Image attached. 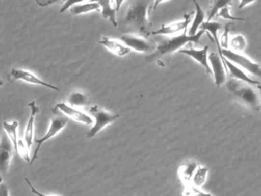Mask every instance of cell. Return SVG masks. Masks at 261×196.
Returning <instances> with one entry per match:
<instances>
[{
    "mask_svg": "<svg viewBox=\"0 0 261 196\" xmlns=\"http://www.w3.org/2000/svg\"><path fill=\"white\" fill-rule=\"evenodd\" d=\"M100 44L105 46L108 51L118 57H124L131 52L130 49L125 45L122 41L113 38L103 37L99 41Z\"/></svg>",
    "mask_w": 261,
    "mask_h": 196,
    "instance_id": "cell-15",
    "label": "cell"
},
{
    "mask_svg": "<svg viewBox=\"0 0 261 196\" xmlns=\"http://www.w3.org/2000/svg\"><path fill=\"white\" fill-rule=\"evenodd\" d=\"M208 168L207 166H203L199 165L198 168L195 170L194 173L193 177L192 179L191 185L197 187V188H201L207 180V173H208Z\"/></svg>",
    "mask_w": 261,
    "mask_h": 196,
    "instance_id": "cell-23",
    "label": "cell"
},
{
    "mask_svg": "<svg viewBox=\"0 0 261 196\" xmlns=\"http://www.w3.org/2000/svg\"><path fill=\"white\" fill-rule=\"evenodd\" d=\"M18 127H19V122L18 121H13V122H9L7 121L4 122V129L6 133L9 136V139L11 142L15 151L17 149L18 140Z\"/></svg>",
    "mask_w": 261,
    "mask_h": 196,
    "instance_id": "cell-22",
    "label": "cell"
},
{
    "mask_svg": "<svg viewBox=\"0 0 261 196\" xmlns=\"http://www.w3.org/2000/svg\"><path fill=\"white\" fill-rule=\"evenodd\" d=\"M230 22L227 23L224 26V32L221 34V36L219 37V44L220 47L221 49H228L229 48V33L230 30Z\"/></svg>",
    "mask_w": 261,
    "mask_h": 196,
    "instance_id": "cell-27",
    "label": "cell"
},
{
    "mask_svg": "<svg viewBox=\"0 0 261 196\" xmlns=\"http://www.w3.org/2000/svg\"><path fill=\"white\" fill-rule=\"evenodd\" d=\"M25 182H27V183L28 184L29 186H30V189H31L32 193L33 194H36V195L37 196H55V195H48V194H43V193L40 192V191H38L37 189H36V188H35L34 186H33V185H32L31 182H30V181L29 180L28 178L25 177Z\"/></svg>",
    "mask_w": 261,
    "mask_h": 196,
    "instance_id": "cell-31",
    "label": "cell"
},
{
    "mask_svg": "<svg viewBox=\"0 0 261 196\" xmlns=\"http://www.w3.org/2000/svg\"><path fill=\"white\" fill-rule=\"evenodd\" d=\"M12 145L10 139L6 136L0 142V173H7L13 158Z\"/></svg>",
    "mask_w": 261,
    "mask_h": 196,
    "instance_id": "cell-14",
    "label": "cell"
},
{
    "mask_svg": "<svg viewBox=\"0 0 261 196\" xmlns=\"http://www.w3.org/2000/svg\"><path fill=\"white\" fill-rule=\"evenodd\" d=\"M3 84H4V81L0 78V86H3Z\"/></svg>",
    "mask_w": 261,
    "mask_h": 196,
    "instance_id": "cell-38",
    "label": "cell"
},
{
    "mask_svg": "<svg viewBox=\"0 0 261 196\" xmlns=\"http://www.w3.org/2000/svg\"><path fill=\"white\" fill-rule=\"evenodd\" d=\"M93 11H100V6L95 2H88L86 3L74 5L70 8V12L74 15L88 13Z\"/></svg>",
    "mask_w": 261,
    "mask_h": 196,
    "instance_id": "cell-21",
    "label": "cell"
},
{
    "mask_svg": "<svg viewBox=\"0 0 261 196\" xmlns=\"http://www.w3.org/2000/svg\"><path fill=\"white\" fill-rule=\"evenodd\" d=\"M114 1V7H115L116 11L118 12L121 8L122 5L124 3L125 0H113Z\"/></svg>",
    "mask_w": 261,
    "mask_h": 196,
    "instance_id": "cell-34",
    "label": "cell"
},
{
    "mask_svg": "<svg viewBox=\"0 0 261 196\" xmlns=\"http://www.w3.org/2000/svg\"><path fill=\"white\" fill-rule=\"evenodd\" d=\"M193 12L189 14H185L184 19L182 21H175L169 24H164L157 30L152 31L151 35H172L176 34L182 33L184 31L187 30L192 22V15Z\"/></svg>",
    "mask_w": 261,
    "mask_h": 196,
    "instance_id": "cell-9",
    "label": "cell"
},
{
    "mask_svg": "<svg viewBox=\"0 0 261 196\" xmlns=\"http://www.w3.org/2000/svg\"><path fill=\"white\" fill-rule=\"evenodd\" d=\"M16 153L20 155L25 161L30 163L31 161V158H30V149L27 146V143L23 142V141L19 139L17 143V149L16 150Z\"/></svg>",
    "mask_w": 261,
    "mask_h": 196,
    "instance_id": "cell-28",
    "label": "cell"
},
{
    "mask_svg": "<svg viewBox=\"0 0 261 196\" xmlns=\"http://www.w3.org/2000/svg\"><path fill=\"white\" fill-rule=\"evenodd\" d=\"M86 0H65V3L62 6V9H60L61 13H63L65 11L68 10V9L76 4H80Z\"/></svg>",
    "mask_w": 261,
    "mask_h": 196,
    "instance_id": "cell-30",
    "label": "cell"
},
{
    "mask_svg": "<svg viewBox=\"0 0 261 196\" xmlns=\"http://www.w3.org/2000/svg\"><path fill=\"white\" fill-rule=\"evenodd\" d=\"M195 6V15L187 30L188 35H194L199 30L200 26L205 20V13L197 0H192Z\"/></svg>",
    "mask_w": 261,
    "mask_h": 196,
    "instance_id": "cell-20",
    "label": "cell"
},
{
    "mask_svg": "<svg viewBox=\"0 0 261 196\" xmlns=\"http://www.w3.org/2000/svg\"><path fill=\"white\" fill-rule=\"evenodd\" d=\"M247 43L245 37L242 35H235L230 38L229 40V47H230V50L233 51L238 53H241L245 50L247 47Z\"/></svg>",
    "mask_w": 261,
    "mask_h": 196,
    "instance_id": "cell-26",
    "label": "cell"
},
{
    "mask_svg": "<svg viewBox=\"0 0 261 196\" xmlns=\"http://www.w3.org/2000/svg\"><path fill=\"white\" fill-rule=\"evenodd\" d=\"M227 87L229 91L231 92L233 96L241 104L253 111L259 112L260 110V96L256 90V86L232 78L227 82Z\"/></svg>",
    "mask_w": 261,
    "mask_h": 196,
    "instance_id": "cell-3",
    "label": "cell"
},
{
    "mask_svg": "<svg viewBox=\"0 0 261 196\" xmlns=\"http://www.w3.org/2000/svg\"><path fill=\"white\" fill-rule=\"evenodd\" d=\"M62 1H63V0H50L49 5L54 4V3H59Z\"/></svg>",
    "mask_w": 261,
    "mask_h": 196,
    "instance_id": "cell-37",
    "label": "cell"
},
{
    "mask_svg": "<svg viewBox=\"0 0 261 196\" xmlns=\"http://www.w3.org/2000/svg\"><path fill=\"white\" fill-rule=\"evenodd\" d=\"M221 24L218 22V21H204L200 26L199 30L201 29V30L204 31V32H207V35H209L212 41L216 44L218 50V55L221 57L223 62H224V58L222 56V54H221V48L220 47L219 44V36H218V33H219V31L221 30Z\"/></svg>",
    "mask_w": 261,
    "mask_h": 196,
    "instance_id": "cell-16",
    "label": "cell"
},
{
    "mask_svg": "<svg viewBox=\"0 0 261 196\" xmlns=\"http://www.w3.org/2000/svg\"><path fill=\"white\" fill-rule=\"evenodd\" d=\"M187 30L184 31L182 33L178 34V35L171 37V38L162 41L156 47H155V52L150 54L146 58V60L151 62V61L159 59L164 55H170L177 51H179L189 43H195V44L201 43V38L204 35V31L200 29L195 35H188Z\"/></svg>",
    "mask_w": 261,
    "mask_h": 196,
    "instance_id": "cell-2",
    "label": "cell"
},
{
    "mask_svg": "<svg viewBox=\"0 0 261 196\" xmlns=\"http://www.w3.org/2000/svg\"><path fill=\"white\" fill-rule=\"evenodd\" d=\"M68 122V118L67 116H54V117L51 118L49 128H48L46 133L44 135L43 137L40 138V139H36V150H35L34 153H33L31 161L29 163L30 165H31L38 159V153H39L42 144L45 143L46 141L49 140L50 139L56 136L59 132L62 131L65 128Z\"/></svg>",
    "mask_w": 261,
    "mask_h": 196,
    "instance_id": "cell-6",
    "label": "cell"
},
{
    "mask_svg": "<svg viewBox=\"0 0 261 196\" xmlns=\"http://www.w3.org/2000/svg\"><path fill=\"white\" fill-rule=\"evenodd\" d=\"M28 107H30L31 113H30V118H29L28 122H27V128H25V140L27 146L30 150L32 145H33L35 119H36V115L39 113V108L36 105V101H35L29 103Z\"/></svg>",
    "mask_w": 261,
    "mask_h": 196,
    "instance_id": "cell-17",
    "label": "cell"
},
{
    "mask_svg": "<svg viewBox=\"0 0 261 196\" xmlns=\"http://www.w3.org/2000/svg\"><path fill=\"white\" fill-rule=\"evenodd\" d=\"M49 1L50 0H36V3L39 6L45 7V6H49Z\"/></svg>",
    "mask_w": 261,
    "mask_h": 196,
    "instance_id": "cell-35",
    "label": "cell"
},
{
    "mask_svg": "<svg viewBox=\"0 0 261 196\" xmlns=\"http://www.w3.org/2000/svg\"><path fill=\"white\" fill-rule=\"evenodd\" d=\"M233 0H210V4L207 9V18L206 21H212V18L215 17L220 9L230 6Z\"/></svg>",
    "mask_w": 261,
    "mask_h": 196,
    "instance_id": "cell-24",
    "label": "cell"
},
{
    "mask_svg": "<svg viewBox=\"0 0 261 196\" xmlns=\"http://www.w3.org/2000/svg\"><path fill=\"white\" fill-rule=\"evenodd\" d=\"M120 40L130 50L140 53H147L155 49L153 44L144 36L129 33L124 34L120 37Z\"/></svg>",
    "mask_w": 261,
    "mask_h": 196,
    "instance_id": "cell-7",
    "label": "cell"
},
{
    "mask_svg": "<svg viewBox=\"0 0 261 196\" xmlns=\"http://www.w3.org/2000/svg\"><path fill=\"white\" fill-rule=\"evenodd\" d=\"M0 196H10L8 187L2 182H0Z\"/></svg>",
    "mask_w": 261,
    "mask_h": 196,
    "instance_id": "cell-32",
    "label": "cell"
},
{
    "mask_svg": "<svg viewBox=\"0 0 261 196\" xmlns=\"http://www.w3.org/2000/svg\"><path fill=\"white\" fill-rule=\"evenodd\" d=\"M209 66L212 75H213L215 85L221 87L227 81V70L221 57L215 52H212L207 55Z\"/></svg>",
    "mask_w": 261,
    "mask_h": 196,
    "instance_id": "cell-8",
    "label": "cell"
},
{
    "mask_svg": "<svg viewBox=\"0 0 261 196\" xmlns=\"http://www.w3.org/2000/svg\"><path fill=\"white\" fill-rule=\"evenodd\" d=\"M68 104L71 107H85L90 104V98L82 92H74L70 95L68 99Z\"/></svg>",
    "mask_w": 261,
    "mask_h": 196,
    "instance_id": "cell-25",
    "label": "cell"
},
{
    "mask_svg": "<svg viewBox=\"0 0 261 196\" xmlns=\"http://www.w3.org/2000/svg\"><path fill=\"white\" fill-rule=\"evenodd\" d=\"M88 113L90 116H93L94 124L91 130L87 133V138L94 137L107 126L115 122L120 117L118 114L107 111L97 105L90 107Z\"/></svg>",
    "mask_w": 261,
    "mask_h": 196,
    "instance_id": "cell-4",
    "label": "cell"
},
{
    "mask_svg": "<svg viewBox=\"0 0 261 196\" xmlns=\"http://www.w3.org/2000/svg\"><path fill=\"white\" fill-rule=\"evenodd\" d=\"M218 18H223V19L229 20V21H244V18H238V17L233 16L230 13V6H226L223 9H220L218 13L215 15Z\"/></svg>",
    "mask_w": 261,
    "mask_h": 196,
    "instance_id": "cell-29",
    "label": "cell"
},
{
    "mask_svg": "<svg viewBox=\"0 0 261 196\" xmlns=\"http://www.w3.org/2000/svg\"><path fill=\"white\" fill-rule=\"evenodd\" d=\"M10 75H11L12 78L14 80H21V81L30 83V84L43 86V87H48V88L53 89V90H57V91L60 90L59 87L42 81L40 78L36 76L34 74L28 71V70H22V69H12Z\"/></svg>",
    "mask_w": 261,
    "mask_h": 196,
    "instance_id": "cell-11",
    "label": "cell"
},
{
    "mask_svg": "<svg viewBox=\"0 0 261 196\" xmlns=\"http://www.w3.org/2000/svg\"><path fill=\"white\" fill-rule=\"evenodd\" d=\"M256 0H240L239 4H238V9H244L246 6L251 3H254Z\"/></svg>",
    "mask_w": 261,
    "mask_h": 196,
    "instance_id": "cell-33",
    "label": "cell"
},
{
    "mask_svg": "<svg viewBox=\"0 0 261 196\" xmlns=\"http://www.w3.org/2000/svg\"><path fill=\"white\" fill-rule=\"evenodd\" d=\"M166 1H167V0H153L152 9H153V10H155L160 4H162V3Z\"/></svg>",
    "mask_w": 261,
    "mask_h": 196,
    "instance_id": "cell-36",
    "label": "cell"
},
{
    "mask_svg": "<svg viewBox=\"0 0 261 196\" xmlns=\"http://www.w3.org/2000/svg\"><path fill=\"white\" fill-rule=\"evenodd\" d=\"M56 109L62 112L67 117L71 118L76 122L88 124V125L94 122L92 116L87 114L85 112L81 111L80 110L75 108V107H71L69 104H65V103H59V104H56Z\"/></svg>",
    "mask_w": 261,
    "mask_h": 196,
    "instance_id": "cell-10",
    "label": "cell"
},
{
    "mask_svg": "<svg viewBox=\"0 0 261 196\" xmlns=\"http://www.w3.org/2000/svg\"><path fill=\"white\" fill-rule=\"evenodd\" d=\"M208 48V46H204L203 48L201 49L193 48V47H186V48L180 49L178 52H179L180 53L184 54V55L190 57L192 59L196 61L198 64H201V65L205 69L207 73L212 74L210 66H209L208 59H207Z\"/></svg>",
    "mask_w": 261,
    "mask_h": 196,
    "instance_id": "cell-12",
    "label": "cell"
},
{
    "mask_svg": "<svg viewBox=\"0 0 261 196\" xmlns=\"http://www.w3.org/2000/svg\"><path fill=\"white\" fill-rule=\"evenodd\" d=\"M198 165H199V164L191 161V162L183 164L178 168V179L185 186L191 185L194 173H195V170L198 168Z\"/></svg>",
    "mask_w": 261,
    "mask_h": 196,
    "instance_id": "cell-19",
    "label": "cell"
},
{
    "mask_svg": "<svg viewBox=\"0 0 261 196\" xmlns=\"http://www.w3.org/2000/svg\"><path fill=\"white\" fill-rule=\"evenodd\" d=\"M224 66H225L227 72L230 74V76L232 77L233 79L238 80V81H243V82L247 83V84H251V85L256 86L259 87L260 86V82L256 80L252 79L247 72L244 71L241 67L233 64V63L229 61L228 60H224Z\"/></svg>",
    "mask_w": 261,
    "mask_h": 196,
    "instance_id": "cell-13",
    "label": "cell"
},
{
    "mask_svg": "<svg viewBox=\"0 0 261 196\" xmlns=\"http://www.w3.org/2000/svg\"><path fill=\"white\" fill-rule=\"evenodd\" d=\"M221 54L225 59L228 60L235 65L241 67L247 73H250V75H254L258 78L260 77L261 70L259 64L255 62L246 55H243L242 53L233 52L230 48L221 49Z\"/></svg>",
    "mask_w": 261,
    "mask_h": 196,
    "instance_id": "cell-5",
    "label": "cell"
},
{
    "mask_svg": "<svg viewBox=\"0 0 261 196\" xmlns=\"http://www.w3.org/2000/svg\"><path fill=\"white\" fill-rule=\"evenodd\" d=\"M152 3V0H131L125 17L126 26L138 31L142 35L151 34L152 23L149 21V15Z\"/></svg>",
    "mask_w": 261,
    "mask_h": 196,
    "instance_id": "cell-1",
    "label": "cell"
},
{
    "mask_svg": "<svg viewBox=\"0 0 261 196\" xmlns=\"http://www.w3.org/2000/svg\"><path fill=\"white\" fill-rule=\"evenodd\" d=\"M89 2H95L98 3L100 8L102 16L105 19H108L113 26L117 27L118 26L117 18H116L115 7H114V1L113 0H89Z\"/></svg>",
    "mask_w": 261,
    "mask_h": 196,
    "instance_id": "cell-18",
    "label": "cell"
}]
</instances>
